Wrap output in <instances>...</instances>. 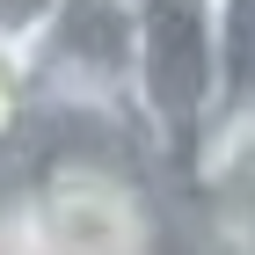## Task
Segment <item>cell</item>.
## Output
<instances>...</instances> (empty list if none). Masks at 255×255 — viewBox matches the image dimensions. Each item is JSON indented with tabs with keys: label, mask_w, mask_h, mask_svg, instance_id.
<instances>
[{
	"label": "cell",
	"mask_w": 255,
	"mask_h": 255,
	"mask_svg": "<svg viewBox=\"0 0 255 255\" xmlns=\"http://www.w3.org/2000/svg\"><path fill=\"white\" fill-rule=\"evenodd\" d=\"M131 29L138 0H59L22 59L37 102L80 117H131Z\"/></svg>",
	"instance_id": "3957f363"
},
{
	"label": "cell",
	"mask_w": 255,
	"mask_h": 255,
	"mask_svg": "<svg viewBox=\"0 0 255 255\" xmlns=\"http://www.w3.org/2000/svg\"><path fill=\"white\" fill-rule=\"evenodd\" d=\"M0 255H37L29 248V146L0 153Z\"/></svg>",
	"instance_id": "5b68a950"
},
{
	"label": "cell",
	"mask_w": 255,
	"mask_h": 255,
	"mask_svg": "<svg viewBox=\"0 0 255 255\" xmlns=\"http://www.w3.org/2000/svg\"><path fill=\"white\" fill-rule=\"evenodd\" d=\"M29 117H37V88H29V66L0 44V153L15 146L22 131H29Z\"/></svg>",
	"instance_id": "8992f818"
},
{
	"label": "cell",
	"mask_w": 255,
	"mask_h": 255,
	"mask_svg": "<svg viewBox=\"0 0 255 255\" xmlns=\"http://www.w3.org/2000/svg\"><path fill=\"white\" fill-rule=\"evenodd\" d=\"M226 110L219 73V0H138L131 29V124L160 168Z\"/></svg>",
	"instance_id": "6da1fadb"
},
{
	"label": "cell",
	"mask_w": 255,
	"mask_h": 255,
	"mask_svg": "<svg viewBox=\"0 0 255 255\" xmlns=\"http://www.w3.org/2000/svg\"><path fill=\"white\" fill-rule=\"evenodd\" d=\"M219 73L226 102H255V0H219Z\"/></svg>",
	"instance_id": "277c9868"
},
{
	"label": "cell",
	"mask_w": 255,
	"mask_h": 255,
	"mask_svg": "<svg viewBox=\"0 0 255 255\" xmlns=\"http://www.w3.org/2000/svg\"><path fill=\"white\" fill-rule=\"evenodd\" d=\"M175 255H255V102H226L168 168Z\"/></svg>",
	"instance_id": "7a4b0ae2"
},
{
	"label": "cell",
	"mask_w": 255,
	"mask_h": 255,
	"mask_svg": "<svg viewBox=\"0 0 255 255\" xmlns=\"http://www.w3.org/2000/svg\"><path fill=\"white\" fill-rule=\"evenodd\" d=\"M51 15H59V0H0V44H7L15 59H29V44L44 37Z\"/></svg>",
	"instance_id": "52a82bcc"
}]
</instances>
